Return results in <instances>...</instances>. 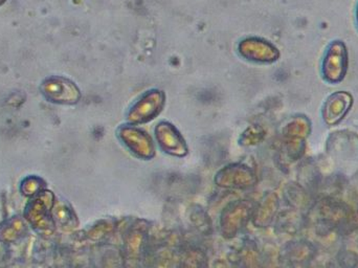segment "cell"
<instances>
[{"mask_svg": "<svg viewBox=\"0 0 358 268\" xmlns=\"http://www.w3.org/2000/svg\"><path fill=\"white\" fill-rule=\"evenodd\" d=\"M350 64L349 50L343 40L330 42L326 48L321 63V75L326 83L336 85L346 78Z\"/></svg>", "mask_w": 358, "mask_h": 268, "instance_id": "1", "label": "cell"}, {"mask_svg": "<svg viewBox=\"0 0 358 268\" xmlns=\"http://www.w3.org/2000/svg\"><path fill=\"white\" fill-rule=\"evenodd\" d=\"M4 2H6V0H0V6H1V4H3Z\"/></svg>", "mask_w": 358, "mask_h": 268, "instance_id": "5", "label": "cell"}, {"mask_svg": "<svg viewBox=\"0 0 358 268\" xmlns=\"http://www.w3.org/2000/svg\"><path fill=\"white\" fill-rule=\"evenodd\" d=\"M355 23H357V27L358 29V0L357 2V6H355Z\"/></svg>", "mask_w": 358, "mask_h": 268, "instance_id": "4", "label": "cell"}, {"mask_svg": "<svg viewBox=\"0 0 358 268\" xmlns=\"http://www.w3.org/2000/svg\"><path fill=\"white\" fill-rule=\"evenodd\" d=\"M240 52L245 58L259 62H275L280 58V52L271 42L259 38H248L239 45Z\"/></svg>", "mask_w": 358, "mask_h": 268, "instance_id": "3", "label": "cell"}, {"mask_svg": "<svg viewBox=\"0 0 358 268\" xmlns=\"http://www.w3.org/2000/svg\"><path fill=\"white\" fill-rule=\"evenodd\" d=\"M353 106V97L348 92H336L330 94L322 109L324 123L329 127L338 126L344 121Z\"/></svg>", "mask_w": 358, "mask_h": 268, "instance_id": "2", "label": "cell"}]
</instances>
